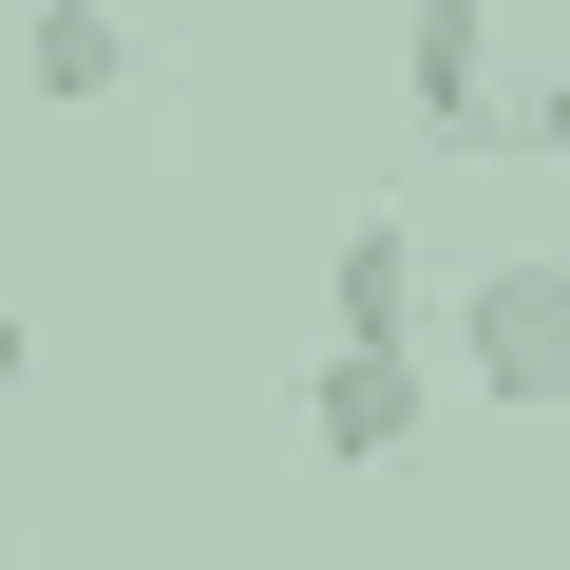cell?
<instances>
[{"instance_id": "1", "label": "cell", "mask_w": 570, "mask_h": 570, "mask_svg": "<svg viewBox=\"0 0 570 570\" xmlns=\"http://www.w3.org/2000/svg\"><path fill=\"white\" fill-rule=\"evenodd\" d=\"M456 381H475L494 419H570V247L456 266Z\"/></svg>"}, {"instance_id": "2", "label": "cell", "mask_w": 570, "mask_h": 570, "mask_svg": "<svg viewBox=\"0 0 570 570\" xmlns=\"http://www.w3.org/2000/svg\"><path fill=\"white\" fill-rule=\"evenodd\" d=\"M400 96H419L438 153H494V115H513V77H494V0H400Z\"/></svg>"}, {"instance_id": "3", "label": "cell", "mask_w": 570, "mask_h": 570, "mask_svg": "<svg viewBox=\"0 0 570 570\" xmlns=\"http://www.w3.org/2000/svg\"><path fill=\"white\" fill-rule=\"evenodd\" d=\"M400 438H419V343H324L305 362V456L324 475H381Z\"/></svg>"}, {"instance_id": "4", "label": "cell", "mask_w": 570, "mask_h": 570, "mask_svg": "<svg viewBox=\"0 0 570 570\" xmlns=\"http://www.w3.org/2000/svg\"><path fill=\"white\" fill-rule=\"evenodd\" d=\"M324 343H419V228L400 209H362L324 247Z\"/></svg>"}, {"instance_id": "5", "label": "cell", "mask_w": 570, "mask_h": 570, "mask_svg": "<svg viewBox=\"0 0 570 570\" xmlns=\"http://www.w3.org/2000/svg\"><path fill=\"white\" fill-rule=\"evenodd\" d=\"M20 77H39L58 115H96V96L134 77V20H115V0H20Z\"/></svg>"}, {"instance_id": "6", "label": "cell", "mask_w": 570, "mask_h": 570, "mask_svg": "<svg viewBox=\"0 0 570 570\" xmlns=\"http://www.w3.org/2000/svg\"><path fill=\"white\" fill-rule=\"evenodd\" d=\"M513 134H532V153H551V171H570V58H551V77H532V96H513V115H494V153H513Z\"/></svg>"}, {"instance_id": "7", "label": "cell", "mask_w": 570, "mask_h": 570, "mask_svg": "<svg viewBox=\"0 0 570 570\" xmlns=\"http://www.w3.org/2000/svg\"><path fill=\"white\" fill-rule=\"evenodd\" d=\"M20 381H39V343H20V324H0V400H20Z\"/></svg>"}]
</instances>
